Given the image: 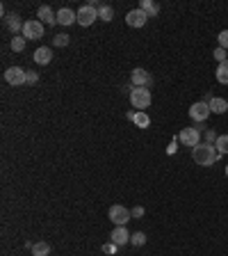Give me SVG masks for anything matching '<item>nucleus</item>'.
<instances>
[{
  "label": "nucleus",
  "mask_w": 228,
  "mask_h": 256,
  "mask_svg": "<svg viewBox=\"0 0 228 256\" xmlns=\"http://www.w3.org/2000/svg\"><path fill=\"white\" fill-rule=\"evenodd\" d=\"M192 158H194L196 165H201V167H210V165L217 163L219 151H217V146L208 144V142H201V144H196L194 149H192Z\"/></svg>",
  "instance_id": "nucleus-1"
},
{
  "label": "nucleus",
  "mask_w": 228,
  "mask_h": 256,
  "mask_svg": "<svg viewBox=\"0 0 228 256\" xmlns=\"http://www.w3.org/2000/svg\"><path fill=\"white\" fill-rule=\"evenodd\" d=\"M151 101H153V96H151V92L146 89V87H132L130 89V103L135 110H146L151 105Z\"/></svg>",
  "instance_id": "nucleus-2"
},
{
  "label": "nucleus",
  "mask_w": 228,
  "mask_h": 256,
  "mask_svg": "<svg viewBox=\"0 0 228 256\" xmlns=\"http://www.w3.org/2000/svg\"><path fill=\"white\" fill-rule=\"evenodd\" d=\"M107 217H110V220L117 224V227H126V224L130 222L132 210H128L126 206H121V204H114L110 208V213H107Z\"/></svg>",
  "instance_id": "nucleus-3"
},
{
  "label": "nucleus",
  "mask_w": 228,
  "mask_h": 256,
  "mask_svg": "<svg viewBox=\"0 0 228 256\" xmlns=\"http://www.w3.org/2000/svg\"><path fill=\"white\" fill-rule=\"evenodd\" d=\"M210 114H212V112H210L208 101H196V103L189 105V117L194 119L196 124H203V121H205Z\"/></svg>",
  "instance_id": "nucleus-4"
},
{
  "label": "nucleus",
  "mask_w": 228,
  "mask_h": 256,
  "mask_svg": "<svg viewBox=\"0 0 228 256\" xmlns=\"http://www.w3.org/2000/svg\"><path fill=\"white\" fill-rule=\"evenodd\" d=\"M23 37L25 39H41L44 37V23L39 19H32V21H25L23 23Z\"/></svg>",
  "instance_id": "nucleus-5"
},
{
  "label": "nucleus",
  "mask_w": 228,
  "mask_h": 256,
  "mask_svg": "<svg viewBox=\"0 0 228 256\" xmlns=\"http://www.w3.org/2000/svg\"><path fill=\"white\" fill-rule=\"evenodd\" d=\"M98 19V7L96 5H82L78 9V23L82 28H87V26H91L94 21Z\"/></svg>",
  "instance_id": "nucleus-6"
},
{
  "label": "nucleus",
  "mask_w": 228,
  "mask_h": 256,
  "mask_svg": "<svg viewBox=\"0 0 228 256\" xmlns=\"http://www.w3.org/2000/svg\"><path fill=\"white\" fill-rule=\"evenodd\" d=\"M5 80L9 83V85L19 87V85H25L27 83V71H23L21 66H9L5 71Z\"/></svg>",
  "instance_id": "nucleus-7"
},
{
  "label": "nucleus",
  "mask_w": 228,
  "mask_h": 256,
  "mask_svg": "<svg viewBox=\"0 0 228 256\" xmlns=\"http://www.w3.org/2000/svg\"><path fill=\"white\" fill-rule=\"evenodd\" d=\"M178 140H180L185 146H192V149H194L196 144H201V131H199V128H182Z\"/></svg>",
  "instance_id": "nucleus-8"
},
{
  "label": "nucleus",
  "mask_w": 228,
  "mask_h": 256,
  "mask_svg": "<svg viewBox=\"0 0 228 256\" xmlns=\"http://www.w3.org/2000/svg\"><path fill=\"white\" fill-rule=\"evenodd\" d=\"M146 21H149V16H146L139 7H137V9H130V12L126 14V23H128L130 28H144L146 26Z\"/></svg>",
  "instance_id": "nucleus-9"
},
{
  "label": "nucleus",
  "mask_w": 228,
  "mask_h": 256,
  "mask_svg": "<svg viewBox=\"0 0 228 256\" xmlns=\"http://www.w3.org/2000/svg\"><path fill=\"white\" fill-rule=\"evenodd\" d=\"M130 83H132V87H146V89H149L151 83H153V78H151L149 71H144V69H135L132 76H130Z\"/></svg>",
  "instance_id": "nucleus-10"
},
{
  "label": "nucleus",
  "mask_w": 228,
  "mask_h": 256,
  "mask_svg": "<svg viewBox=\"0 0 228 256\" xmlns=\"http://www.w3.org/2000/svg\"><path fill=\"white\" fill-rule=\"evenodd\" d=\"M110 240H112V245L121 247V245L130 243V233H128V229H126V227H114V231L110 233Z\"/></svg>",
  "instance_id": "nucleus-11"
},
{
  "label": "nucleus",
  "mask_w": 228,
  "mask_h": 256,
  "mask_svg": "<svg viewBox=\"0 0 228 256\" xmlns=\"http://www.w3.org/2000/svg\"><path fill=\"white\" fill-rule=\"evenodd\" d=\"M57 23L59 26H71V23H78V12H73L69 7H62L57 12Z\"/></svg>",
  "instance_id": "nucleus-12"
},
{
  "label": "nucleus",
  "mask_w": 228,
  "mask_h": 256,
  "mask_svg": "<svg viewBox=\"0 0 228 256\" xmlns=\"http://www.w3.org/2000/svg\"><path fill=\"white\" fill-rule=\"evenodd\" d=\"M37 19L41 21V23H48V26H55L57 23V14L52 12L48 5H41L39 12H37Z\"/></svg>",
  "instance_id": "nucleus-13"
},
{
  "label": "nucleus",
  "mask_w": 228,
  "mask_h": 256,
  "mask_svg": "<svg viewBox=\"0 0 228 256\" xmlns=\"http://www.w3.org/2000/svg\"><path fill=\"white\" fill-rule=\"evenodd\" d=\"M32 57H34V62H37V64H41V66H44V64H51V59H52V51H51L48 46H39L37 51H34Z\"/></svg>",
  "instance_id": "nucleus-14"
},
{
  "label": "nucleus",
  "mask_w": 228,
  "mask_h": 256,
  "mask_svg": "<svg viewBox=\"0 0 228 256\" xmlns=\"http://www.w3.org/2000/svg\"><path fill=\"white\" fill-rule=\"evenodd\" d=\"M210 105V112H215V114H224V112H228V101L226 99H210L208 101Z\"/></svg>",
  "instance_id": "nucleus-15"
},
{
  "label": "nucleus",
  "mask_w": 228,
  "mask_h": 256,
  "mask_svg": "<svg viewBox=\"0 0 228 256\" xmlns=\"http://www.w3.org/2000/svg\"><path fill=\"white\" fill-rule=\"evenodd\" d=\"M139 9H142L149 19L151 16H157V12H160V7H157L153 0H142V2H139Z\"/></svg>",
  "instance_id": "nucleus-16"
},
{
  "label": "nucleus",
  "mask_w": 228,
  "mask_h": 256,
  "mask_svg": "<svg viewBox=\"0 0 228 256\" xmlns=\"http://www.w3.org/2000/svg\"><path fill=\"white\" fill-rule=\"evenodd\" d=\"M7 28L14 32V37H16L19 32H23V23H21V19L16 16V14H9V16H7Z\"/></svg>",
  "instance_id": "nucleus-17"
},
{
  "label": "nucleus",
  "mask_w": 228,
  "mask_h": 256,
  "mask_svg": "<svg viewBox=\"0 0 228 256\" xmlns=\"http://www.w3.org/2000/svg\"><path fill=\"white\" fill-rule=\"evenodd\" d=\"M217 83H222V85H228V59L226 62H222V64H217Z\"/></svg>",
  "instance_id": "nucleus-18"
},
{
  "label": "nucleus",
  "mask_w": 228,
  "mask_h": 256,
  "mask_svg": "<svg viewBox=\"0 0 228 256\" xmlns=\"http://www.w3.org/2000/svg\"><path fill=\"white\" fill-rule=\"evenodd\" d=\"M51 254V245L44 243V240H39V243L32 245V256H48Z\"/></svg>",
  "instance_id": "nucleus-19"
},
{
  "label": "nucleus",
  "mask_w": 228,
  "mask_h": 256,
  "mask_svg": "<svg viewBox=\"0 0 228 256\" xmlns=\"http://www.w3.org/2000/svg\"><path fill=\"white\" fill-rule=\"evenodd\" d=\"M98 19L105 21V23H110V21L114 19V9H112L110 5H101L98 7Z\"/></svg>",
  "instance_id": "nucleus-20"
},
{
  "label": "nucleus",
  "mask_w": 228,
  "mask_h": 256,
  "mask_svg": "<svg viewBox=\"0 0 228 256\" xmlns=\"http://www.w3.org/2000/svg\"><path fill=\"white\" fill-rule=\"evenodd\" d=\"M217 151H219V156H224V153H228V135H219L215 142Z\"/></svg>",
  "instance_id": "nucleus-21"
},
{
  "label": "nucleus",
  "mask_w": 228,
  "mask_h": 256,
  "mask_svg": "<svg viewBox=\"0 0 228 256\" xmlns=\"http://www.w3.org/2000/svg\"><path fill=\"white\" fill-rule=\"evenodd\" d=\"M25 37H23V34H16V37H14V39H12V51L14 53H21V51H23V48H25Z\"/></svg>",
  "instance_id": "nucleus-22"
},
{
  "label": "nucleus",
  "mask_w": 228,
  "mask_h": 256,
  "mask_svg": "<svg viewBox=\"0 0 228 256\" xmlns=\"http://www.w3.org/2000/svg\"><path fill=\"white\" fill-rule=\"evenodd\" d=\"M52 46H57V48L69 46V34H55V39H52Z\"/></svg>",
  "instance_id": "nucleus-23"
},
{
  "label": "nucleus",
  "mask_w": 228,
  "mask_h": 256,
  "mask_svg": "<svg viewBox=\"0 0 228 256\" xmlns=\"http://www.w3.org/2000/svg\"><path fill=\"white\" fill-rule=\"evenodd\" d=\"M132 119H135V124H137V126H142V128H146V126L151 124V119L146 117L144 112H137V114H135V117H132Z\"/></svg>",
  "instance_id": "nucleus-24"
},
{
  "label": "nucleus",
  "mask_w": 228,
  "mask_h": 256,
  "mask_svg": "<svg viewBox=\"0 0 228 256\" xmlns=\"http://www.w3.org/2000/svg\"><path fill=\"white\" fill-rule=\"evenodd\" d=\"M130 243L137 245V247H142V245L146 243V236H144L142 231H137V233H132V236H130Z\"/></svg>",
  "instance_id": "nucleus-25"
},
{
  "label": "nucleus",
  "mask_w": 228,
  "mask_h": 256,
  "mask_svg": "<svg viewBox=\"0 0 228 256\" xmlns=\"http://www.w3.org/2000/svg\"><path fill=\"white\" fill-rule=\"evenodd\" d=\"M215 59L219 62V64H222V62H226V59H228V51H226V48H219V46H217V48H215Z\"/></svg>",
  "instance_id": "nucleus-26"
},
{
  "label": "nucleus",
  "mask_w": 228,
  "mask_h": 256,
  "mask_svg": "<svg viewBox=\"0 0 228 256\" xmlns=\"http://www.w3.org/2000/svg\"><path fill=\"white\" fill-rule=\"evenodd\" d=\"M217 41H219V48H226L228 51V30H222L219 37H217Z\"/></svg>",
  "instance_id": "nucleus-27"
},
{
  "label": "nucleus",
  "mask_w": 228,
  "mask_h": 256,
  "mask_svg": "<svg viewBox=\"0 0 228 256\" xmlns=\"http://www.w3.org/2000/svg\"><path fill=\"white\" fill-rule=\"evenodd\" d=\"M37 80H39V76H37V73H34V71H27V85H34Z\"/></svg>",
  "instance_id": "nucleus-28"
},
{
  "label": "nucleus",
  "mask_w": 228,
  "mask_h": 256,
  "mask_svg": "<svg viewBox=\"0 0 228 256\" xmlns=\"http://www.w3.org/2000/svg\"><path fill=\"white\" fill-rule=\"evenodd\" d=\"M217 138H219V135H217L215 131H205V140H208V144H210V142H212V140H215V142H217Z\"/></svg>",
  "instance_id": "nucleus-29"
},
{
  "label": "nucleus",
  "mask_w": 228,
  "mask_h": 256,
  "mask_svg": "<svg viewBox=\"0 0 228 256\" xmlns=\"http://www.w3.org/2000/svg\"><path fill=\"white\" fill-rule=\"evenodd\" d=\"M144 215V208L142 206H135V208H132V217H142Z\"/></svg>",
  "instance_id": "nucleus-30"
},
{
  "label": "nucleus",
  "mask_w": 228,
  "mask_h": 256,
  "mask_svg": "<svg viewBox=\"0 0 228 256\" xmlns=\"http://www.w3.org/2000/svg\"><path fill=\"white\" fill-rule=\"evenodd\" d=\"M103 250H105V252H114V250H117V245H105Z\"/></svg>",
  "instance_id": "nucleus-31"
},
{
  "label": "nucleus",
  "mask_w": 228,
  "mask_h": 256,
  "mask_svg": "<svg viewBox=\"0 0 228 256\" xmlns=\"http://www.w3.org/2000/svg\"><path fill=\"white\" fill-rule=\"evenodd\" d=\"M226 176H228V165H226Z\"/></svg>",
  "instance_id": "nucleus-32"
}]
</instances>
